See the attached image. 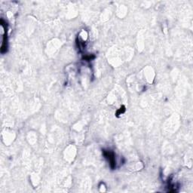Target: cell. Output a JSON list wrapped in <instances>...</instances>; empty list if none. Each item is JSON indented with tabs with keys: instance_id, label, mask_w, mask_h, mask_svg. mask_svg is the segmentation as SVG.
I'll use <instances>...</instances> for the list:
<instances>
[{
	"instance_id": "cell-1",
	"label": "cell",
	"mask_w": 193,
	"mask_h": 193,
	"mask_svg": "<svg viewBox=\"0 0 193 193\" xmlns=\"http://www.w3.org/2000/svg\"><path fill=\"white\" fill-rule=\"evenodd\" d=\"M104 155H105L106 159H108V161L109 162L110 166L112 168H114L115 166V157H114V153L109 151H104Z\"/></svg>"
}]
</instances>
